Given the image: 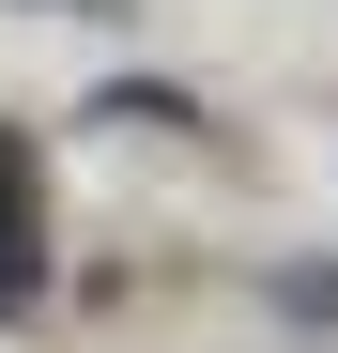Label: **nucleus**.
<instances>
[{
  "label": "nucleus",
  "instance_id": "1",
  "mask_svg": "<svg viewBox=\"0 0 338 353\" xmlns=\"http://www.w3.org/2000/svg\"><path fill=\"white\" fill-rule=\"evenodd\" d=\"M46 292V169H31V139L0 123V323H16Z\"/></svg>",
  "mask_w": 338,
  "mask_h": 353
}]
</instances>
